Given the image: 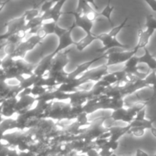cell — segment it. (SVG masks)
<instances>
[{
  "label": "cell",
  "mask_w": 156,
  "mask_h": 156,
  "mask_svg": "<svg viewBox=\"0 0 156 156\" xmlns=\"http://www.w3.org/2000/svg\"><path fill=\"white\" fill-rule=\"evenodd\" d=\"M98 41H100L103 44V47L96 50V52L101 54H106L110 50L114 48L126 49L129 47L126 44H122L117 39V37H113L108 33H103L98 35Z\"/></svg>",
  "instance_id": "obj_1"
},
{
  "label": "cell",
  "mask_w": 156,
  "mask_h": 156,
  "mask_svg": "<svg viewBox=\"0 0 156 156\" xmlns=\"http://www.w3.org/2000/svg\"><path fill=\"white\" fill-rule=\"evenodd\" d=\"M136 53V52L134 50H129V51L113 52V53H110L109 54L106 53L107 63L105 65L109 67L111 66L117 65V64L125 63L131 57L135 56Z\"/></svg>",
  "instance_id": "obj_2"
},
{
  "label": "cell",
  "mask_w": 156,
  "mask_h": 156,
  "mask_svg": "<svg viewBox=\"0 0 156 156\" xmlns=\"http://www.w3.org/2000/svg\"><path fill=\"white\" fill-rule=\"evenodd\" d=\"M75 27H76V26L73 24V25L71 26L69 28H68V30H67L62 37L58 38L57 46H56V49L53 51V53H51V54L53 55V56H56L57 54L60 53L62 50H66V48L69 47L70 46H75L76 42L73 41V37H72V32H73V28H74Z\"/></svg>",
  "instance_id": "obj_3"
},
{
  "label": "cell",
  "mask_w": 156,
  "mask_h": 156,
  "mask_svg": "<svg viewBox=\"0 0 156 156\" xmlns=\"http://www.w3.org/2000/svg\"><path fill=\"white\" fill-rule=\"evenodd\" d=\"M103 58H106V54H101L100 56H97V57L94 58V59H91V60H88L87 62H83V63L80 64V65L77 66L76 69L73 70L72 73H69L68 76H67V79L66 81H69V80H74V79H78V77H79L81 74H84L86 72H88V70L90 69L91 68V65L93 63H94L95 62H97L98 60L101 59H103Z\"/></svg>",
  "instance_id": "obj_4"
},
{
  "label": "cell",
  "mask_w": 156,
  "mask_h": 156,
  "mask_svg": "<svg viewBox=\"0 0 156 156\" xmlns=\"http://www.w3.org/2000/svg\"><path fill=\"white\" fill-rule=\"evenodd\" d=\"M26 24H27V21H26L24 15L18 17V18H13V19L7 21L5 24V27L6 29L5 33L12 36V35L18 33L21 30H25Z\"/></svg>",
  "instance_id": "obj_5"
},
{
  "label": "cell",
  "mask_w": 156,
  "mask_h": 156,
  "mask_svg": "<svg viewBox=\"0 0 156 156\" xmlns=\"http://www.w3.org/2000/svg\"><path fill=\"white\" fill-rule=\"evenodd\" d=\"M67 14L72 15L75 18V26L79 27L82 30L85 32V34H91L92 30L93 25H94V21H91L88 19L85 15L82 14L77 13L76 12H67Z\"/></svg>",
  "instance_id": "obj_6"
},
{
  "label": "cell",
  "mask_w": 156,
  "mask_h": 156,
  "mask_svg": "<svg viewBox=\"0 0 156 156\" xmlns=\"http://www.w3.org/2000/svg\"><path fill=\"white\" fill-rule=\"evenodd\" d=\"M155 31V30L146 28L143 30L140 26L138 29V41H137V44L133 50L137 53L140 49L146 48V46L149 44L150 38L154 34Z\"/></svg>",
  "instance_id": "obj_7"
},
{
  "label": "cell",
  "mask_w": 156,
  "mask_h": 156,
  "mask_svg": "<svg viewBox=\"0 0 156 156\" xmlns=\"http://www.w3.org/2000/svg\"><path fill=\"white\" fill-rule=\"evenodd\" d=\"M69 59L67 55L65 53H59L54 56L52 62L51 66L50 69V74H56V73L63 72V69L68 64Z\"/></svg>",
  "instance_id": "obj_8"
},
{
  "label": "cell",
  "mask_w": 156,
  "mask_h": 156,
  "mask_svg": "<svg viewBox=\"0 0 156 156\" xmlns=\"http://www.w3.org/2000/svg\"><path fill=\"white\" fill-rule=\"evenodd\" d=\"M53 58H54V56L50 53L48 56H45L44 59H41V62H40L39 63L37 64V66L34 69L33 74L35 75V76L38 78L43 77V76H44L46 73L50 71V66H51Z\"/></svg>",
  "instance_id": "obj_9"
},
{
  "label": "cell",
  "mask_w": 156,
  "mask_h": 156,
  "mask_svg": "<svg viewBox=\"0 0 156 156\" xmlns=\"http://www.w3.org/2000/svg\"><path fill=\"white\" fill-rule=\"evenodd\" d=\"M144 53L142 56H139V62L146 64L151 71H154L156 73V59L150 53L148 49L144 48Z\"/></svg>",
  "instance_id": "obj_10"
},
{
  "label": "cell",
  "mask_w": 156,
  "mask_h": 156,
  "mask_svg": "<svg viewBox=\"0 0 156 156\" xmlns=\"http://www.w3.org/2000/svg\"><path fill=\"white\" fill-rule=\"evenodd\" d=\"M94 41H98V35L94 34H86L84 37H82L78 42H76L75 47L76 50L79 52H82L85 50L88 47H89Z\"/></svg>",
  "instance_id": "obj_11"
},
{
  "label": "cell",
  "mask_w": 156,
  "mask_h": 156,
  "mask_svg": "<svg viewBox=\"0 0 156 156\" xmlns=\"http://www.w3.org/2000/svg\"><path fill=\"white\" fill-rule=\"evenodd\" d=\"M123 71L128 75H139V59L138 56H133L125 62Z\"/></svg>",
  "instance_id": "obj_12"
},
{
  "label": "cell",
  "mask_w": 156,
  "mask_h": 156,
  "mask_svg": "<svg viewBox=\"0 0 156 156\" xmlns=\"http://www.w3.org/2000/svg\"><path fill=\"white\" fill-rule=\"evenodd\" d=\"M114 7L113 5H111V0H108V3H107L106 6L104 8L103 10L100 12H98V15L101 17H104L105 18H106L107 21H108V23L111 25V28L114 27V23H113L112 19H111V15H112V12L114 11Z\"/></svg>",
  "instance_id": "obj_13"
},
{
  "label": "cell",
  "mask_w": 156,
  "mask_h": 156,
  "mask_svg": "<svg viewBox=\"0 0 156 156\" xmlns=\"http://www.w3.org/2000/svg\"><path fill=\"white\" fill-rule=\"evenodd\" d=\"M143 82L149 88H152L154 91L152 98H156V73L154 71H151L150 73L147 75L143 79Z\"/></svg>",
  "instance_id": "obj_14"
},
{
  "label": "cell",
  "mask_w": 156,
  "mask_h": 156,
  "mask_svg": "<svg viewBox=\"0 0 156 156\" xmlns=\"http://www.w3.org/2000/svg\"><path fill=\"white\" fill-rule=\"evenodd\" d=\"M93 11L95 10L87 2L86 0H78L77 7H76V10L75 12L82 14V15H86Z\"/></svg>",
  "instance_id": "obj_15"
},
{
  "label": "cell",
  "mask_w": 156,
  "mask_h": 156,
  "mask_svg": "<svg viewBox=\"0 0 156 156\" xmlns=\"http://www.w3.org/2000/svg\"><path fill=\"white\" fill-rule=\"evenodd\" d=\"M25 18V20L27 22H28L30 20H33L34 18H37V17L41 16V9H39L37 7H34L32 9H29L24 12V13L23 14Z\"/></svg>",
  "instance_id": "obj_16"
},
{
  "label": "cell",
  "mask_w": 156,
  "mask_h": 156,
  "mask_svg": "<svg viewBox=\"0 0 156 156\" xmlns=\"http://www.w3.org/2000/svg\"><path fill=\"white\" fill-rule=\"evenodd\" d=\"M127 21H128V18H126L124 20H123V21L121 23V24H120L117 26H114V27H112L111 30L108 32V34L111 35V36L113 37H117V36L120 34V32L125 27H126V24H127Z\"/></svg>",
  "instance_id": "obj_17"
},
{
  "label": "cell",
  "mask_w": 156,
  "mask_h": 156,
  "mask_svg": "<svg viewBox=\"0 0 156 156\" xmlns=\"http://www.w3.org/2000/svg\"><path fill=\"white\" fill-rule=\"evenodd\" d=\"M146 28L156 30V19L152 15H148L146 17Z\"/></svg>",
  "instance_id": "obj_18"
},
{
  "label": "cell",
  "mask_w": 156,
  "mask_h": 156,
  "mask_svg": "<svg viewBox=\"0 0 156 156\" xmlns=\"http://www.w3.org/2000/svg\"><path fill=\"white\" fill-rule=\"evenodd\" d=\"M146 130V129L143 127H129V131H128V133L132 134V135L134 136L141 137L143 136H144Z\"/></svg>",
  "instance_id": "obj_19"
},
{
  "label": "cell",
  "mask_w": 156,
  "mask_h": 156,
  "mask_svg": "<svg viewBox=\"0 0 156 156\" xmlns=\"http://www.w3.org/2000/svg\"><path fill=\"white\" fill-rule=\"evenodd\" d=\"M101 80L106 82L107 83L109 84L110 85L118 82L117 76H116V75L114 74V73H108L106 75H105V76H104V77L102 78Z\"/></svg>",
  "instance_id": "obj_20"
},
{
  "label": "cell",
  "mask_w": 156,
  "mask_h": 156,
  "mask_svg": "<svg viewBox=\"0 0 156 156\" xmlns=\"http://www.w3.org/2000/svg\"><path fill=\"white\" fill-rule=\"evenodd\" d=\"M53 5H54V3H53L51 0H47V1L44 2L41 8V15H42V14L50 11V9H52V7L53 6Z\"/></svg>",
  "instance_id": "obj_21"
},
{
  "label": "cell",
  "mask_w": 156,
  "mask_h": 156,
  "mask_svg": "<svg viewBox=\"0 0 156 156\" xmlns=\"http://www.w3.org/2000/svg\"><path fill=\"white\" fill-rule=\"evenodd\" d=\"M68 30V29H66V28H62V27H59L58 24H56V27H55V30H54V33H53V34L55 35V36L57 37L58 38H59L60 37H62V35L66 33V32Z\"/></svg>",
  "instance_id": "obj_22"
},
{
  "label": "cell",
  "mask_w": 156,
  "mask_h": 156,
  "mask_svg": "<svg viewBox=\"0 0 156 156\" xmlns=\"http://www.w3.org/2000/svg\"><path fill=\"white\" fill-rule=\"evenodd\" d=\"M153 12H156V0H143Z\"/></svg>",
  "instance_id": "obj_23"
},
{
  "label": "cell",
  "mask_w": 156,
  "mask_h": 156,
  "mask_svg": "<svg viewBox=\"0 0 156 156\" xmlns=\"http://www.w3.org/2000/svg\"><path fill=\"white\" fill-rule=\"evenodd\" d=\"M86 2L90 5L91 6V7L93 8V9H94V10L96 11V12H98V11L99 7L98 6L97 3L95 2V0H86Z\"/></svg>",
  "instance_id": "obj_24"
},
{
  "label": "cell",
  "mask_w": 156,
  "mask_h": 156,
  "mask_svg": "<svg viewBox=\"0 0 156 156\" xmlns=\"http://www.w3.org/2000/svg\"><path fill=\"white\" fill-rule=\"evenodd\" d=\"M135 156H149V154L146 153L145 151L142 150V149H136V152Z\"/></svg>",
  "instance_id": "obj_25"
},
{
  "label": "cell",
  "mask_w": 156,
  "mask_h": 156,
  "mask_svg": "<svg viewBox=\"0 0 156 156\" xmlns=\"http://www.w3.org/2000/svg\"><path fill=\"white\" fill-rule=\"evenodd\" d=\"M9 2L8 0H5V1L0 2V12H2L3 11V9H5V7L6 6V5L9 3Z\"/></svg>",
  "instance_id": "obj_26"
},
{
  "label": "cell",
  "mask_w": 156,
  "mask_h": 156,
  "mask_svg": "<svg viewBox=\"0 0 156 156\" xmlns=\"http://www.w3.org/2000/svg\"><path fill=\"white\" fill-rule=\"evenodd\" d=\"M7 45H8L7 41H5V42H0V50H2L3 48H5V47Z\"/></svg>",
  "instance_id": "obj_27"
},
{
  "label": "cell",
  "mask_w": 156,
  "mask_h": 156,
  "mask_svg": "<svg viewBox=\"0 0 156 156\" xmlns=\"http://www.w3.org/2000/svg\"><path fill=\"white\" fill-rule=\"evenodd\" d=\"M151 130V133H152V136H153L154 137H155L156 138V128L155 127H152V129H150Z\"/></svg>",
  "instance_id": "obj_28"
},
{
  "label": "cell",
  "mask_w": 156,
  "mask_h": 156,
  "mask_svg": "<svg viewBox=\"0 0 156 156\" xmlns=\"http://www.w3.org/2000/svg\"><path fill=\"white\" fill-rule=\"evenodd\" d=\"M51 1L55 4L56 2H59V1H62V0H51Z\"/></svg>",
  "instance_id": "obj_29"
},
{
  "label": "cell",
  "mask_w": 156,
  "mask_h": 156,
  "mask_svg": "<svg viewBox=\"0 0 156 156\" xmlns=\"http://www.w3.org/2000/svg\"><path fill=\"white\" fill-rule=\"evenodd\" d=\"M2 59L0 57V68H2Z\"/></svg>",
  "instance_id": "obj_30"
},
{
  "label": "cell",
  "mask_w": 156,
  "mask_h": 156,
  "mask_svg": "<svg viewBox=\"0 0 156 156\" xmlns=\"http://www.w3.org/2000/svg\"><path fill=\"white\" fill-rule=\"evenodd\" d=\"M8 1H9V2H11V1H13V0H8Z\"/></svg>",
  "instance_id": "obj_31"
},
{
  "label": "cell",
  "mask_w": 156,
  "mask_h": 156,
  "mask_svg": "<svg viewBox=\"0 0 156 156\" xmlns=\"http://www.w3.org/2000/svg\"><path fill=\"white\" fill-rule=\"evenodd\" d=\"M155 156H156V153H155Z\"/></svg>",
  "instance_id": "obj_32"
}]
</instances>
